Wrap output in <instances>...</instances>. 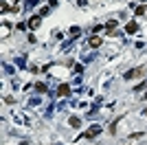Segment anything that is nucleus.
Segmentation results:
<instances>
[{
	"instance_id": "nucleus-15",
	"label": "nucleus",
	"mask_w": 147,
	"mask_h": 145,
	"mask_svg": "<svg viewBox=\"0 0 147 145\" xmlns=\"http://www.w3.org/2000/svg\"><path fill=\"white\" fill-rule=\"evenodd\" d=\"M145 117H147V110H145Z\"/></svg>"
},
{
	"instance_id": "nucleus-4",
	"label": "nucleus",
	"mask_w": 147,
	"mask_h": 145,
	"mask_svg": "<svg viewBox=\"0 0 147 145\" xmlns=\"http://www.w3.org/2000/svg\"><path fill=\"white\" fill-rule=\"evenodd\" d=\"M99 132H101V127H99V125H92L90 130H88V132L84 134V136H86V139H94V136H97Z\"/></svg>"
},
{
	"instance_id": "nucleus-11",
	"label": "nucleus",
	"mask_w": 147,
	"mask_h": 145,
	"mask_svg": "<svg viewBox=\"0 0 147 145\" xmlns=\"http://www.w3.org/2000/svg\"><path fill=\"white\" fill-rule=\"evenodd\" d=\"M35 90L37 92H46V84H35Z\"/></svg>"
},
{
	"instance_id": "nucleus-9",
	"label": "nucleus",
	"mask_w": 147,
	"mask_h": 145,
	"mask_svg": "<svg viewBox=\"0 0 147 145\" xmlns=\"http://www.w3.org/2000/svg\"><path fill=\"white\" fill-rule=\"evenodd\" d=\"M143 136H145L143 132H138V134H129V136H127V141H138V139H143Z\"/></svg>"
},
{
	"instance_id": "nucleus-12",
	"label": "nucleus",
	"mask_w": 147,
	"mask_h": 145,
	"mask_svg": "<svg viewBox=\"0 0 147 145\" xmlns=\"http://www.w3.org/2000/svg\"><path fill=\"white\" fill-rule=\"evenodd\" d=\"M70 33H73V35H79L81 29H79V26H73V29H70Z\"/></svg>"
},
{
	"instance_id": "nucleus-2",
	"label": "nucleus",
	"mask_w": 147,
	"mask_h": 145,
	"mask_svg": "<svg viewBox=\"0 0 147 145\" xmlns=\"http://www.w3.org/2000/svg\"><path fill=\"white\" fill-rule=\"evenodd\" d=\"M70 95V86L68 84H59V88H57V97H68Z\"/></svg>"
},
{
	"instance_id": "nucleus-7",
	"label": "nucleus",
	"mask_w": 147,
	"mask_h": 145,
	"mask_svg": "<svg viewBox=\"0 0 147 145\" xmlns=\"http://www.w3.org/2000/svg\"><path fill=\"white\" fill-rule=\"evenodd\" d=\"M68 125H70V127H79L81 125L79 117H70V119H68Z\"/></svg>"
},
{
	"instance_id": "nucleus-10",
	"label": "nucleus",
	"mask_w": 147,
	"mask_h": 145,
	"mask_svg": "<svg viewBox=\"0 0 147 145\" xmlns=\"http://www.w3.org/2000/svg\"><path fill=\"white\" fill-rule=\"evenodd\" d=\"M147 11V7L145 5H141V7H136V16H143V13Z\"/></svg>"
},
{
	"instance_id": "nucleus-13",
	"label": "nucleus",
	"mask_w": 147,
	"mask_h": 145,
	"mask_svg": "<svg viewBox=\"0 0 147 145\" xmlns=\"http://www.w3.org/2000/svg\"><path fill=\"white\" fill-rule=\"evenodd\" d=\"M26 5H29V7H35V5H37V0H26Z\"/></svg>"
},
{
	"instance_id": "nucleus-8",
	"label": "nucleus",
	"mask_w": 147,
	"mask_h": 145,
	"mask_svg": "<svg viewBox=\"0 0 147 145\" xmlns=\"http://www.w3.org/2000/svg\"><path fill=\"white\" fill-rule=\"evenodd\" d=\"M105 29H108V33H112V31L117 29V20H110V22L105 24Z\"/></svg>"
},
{
	"instance_id": "nucleus-5",
	"label": "nucleus",
	"mask_w": 147,
	"mask_h": 145,
	"mask_svg": "<svg viewBox=\"0 0 147 145\" xmlns=\"http://www.w3.org/2000/svg\"><path fill=\"white\" fill-rule=\"evenodd\" d=\"M101 42H103V40H101V37H99V35H92L90 40H88V44H90L92 48H97V46H101Z\"/></svg>"
},
{
	"instance_id": "nucleus-14",
	"label": "nucleus",
	"mask_w": 147,
	"mask_h": 145,
	"mask_svg": "<svg viewBox=\"0 0 147 145\" xmlns=\"http://www.w3.org/2000/svg\"><path fill=\"white\" fill-rule=\"evenodd\" d=\"M49 7H57V0H49Z\"/></svg>"
},
{
	"instance_id": "nucleus-3",
	"label": "nucleus",
	"mask_w": 147,
	"mask_h": 145,
	"mask_svg": "<svg viewBox=\"0 0 147 145\" xmlns=\"http://www.w3.org/2000/svg\"><path fill=\"white\" fill-rule=\"evenodd\" d=\"M40 24H42V16H33L29 20V26L31 29H40Z\"/></svg>"
},
{
	"instance_id": "nucleus-6",
	"label": "nucleus",
	"mask_w": 147,
	"mask_h": 145,
	"mask_svg": "<svg viewBox=\"0 0 147 145\" xmlns=\"http://www.w3.org/2000/svg\"><path fill=\"white\" fill-rule=\"evenodd\" d=\"M125 31H127L129 35H132V33H136V31H138V22H134V20H132V22H127V26H125Z\"/></svg>"
},
{
	"instance_id": "nucleus-1",
	"label": "nucleus",
	"mask_w": 147,
	"mask_h": 145,
	"mask_svg": "<svg viewBox=\"0 0 147 145\" xmlns=\"http://www.w3.org/2000/svg\"><path fill=\"white\" fill-rule=\"evenodd\" d=\"M143 72H145L143 66L141 68H129V70L123 75V79H127V81H129V79H138V77H143Z\"/></svg>"
}]
</instances>
